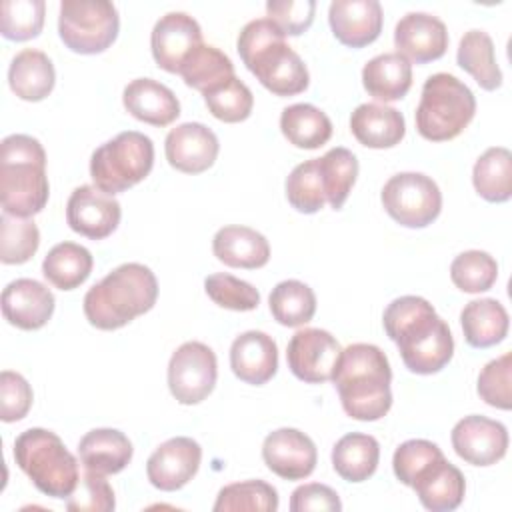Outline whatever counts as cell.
Returning a JSON list of instances; mask_svg holds the SVG:
<instances>
[{
    "instance_id": "7402d4cb",
    "label": "cell",
    "mask_w": 512,
    "mask_h": 512,
    "mask_svg": "<svg viewBox=\"0 0 512 512\" xmlns=\"http://www.w3.org/2000/svg\"><path fill=\"white\" fill-rule=\"evenodd\" d=\"M230 368L246 384H266L278 370L276 342L260 330H248L236 336L230 346Z\"/></svg>"
},
{
    "instance_id": "b9f144b4",
    "label": "cell",
    "mask_w": 512,
    "mask_h": 512,
    "mask_svg": "<svg viewBox=\"0 0 512 512\" xmlns=\"http://www.w3.org/2000/svg\"><path fill=\"white\" fill-rule=\"evenodd\" d=\"M208 112L228 124H236L246 120L252 114L254 96L250 88L236 76L228 78L226 82L214 86L212 90L202 94Z\"/></svg>"
},
{
    "instance_id": "4fadbf2b",
    "label": "cell",
    "mask_w": 512,
    "mask_h": 512,
    "mask_svg": "<svg viewBox=\"0 0 512 512\" xmlns=\"http://www.w3.org/2000/svg\"><path fill=\"white\" fill-rule=\"evenodd\" d=\"M454 452L472 466H492L506 456L508 430L502 422L486 416H464L450 434Z\"/></svg>"
},
{
    "instance_id": "7a4b0ae2",
    "label": "cell",
    "mask_w": 512,
    "mask_h": 512,
    "mask_svg": "<svg viewBox=\"0 0 512 512\" xmlns=\"http://www.w3.org/2000/svg\"><path fill=\"white\" fill-rule=\"evenodd\" d=\"M332 382L344 412L354 420H380L392 406L390 362L374 344L358 342L344 348Z\"/></svg>"
},
{
    "instance_id": "d4e9b609",
    "label": "cell",
    "mask_w": 512,
    "mask_h": 512,
    "mask_svg": "<svg viewBox=\"0 0 512 512\" xmlns=\"http://www.w3.org/2000/svg\"><path fill=\"white\" fill-rule=\"evenodd\" d=\"M350 130L362 146L384 150L400 144L406 134V122L396 108L378 102H366L352 112Z\"/></svg>"
},
{
    "instance_id": "bcb514c9",
    "label": "cell",
    "mask_w": 512,
    "mask_h": 512,
    "mask_svg": "<svg viewBox=\"0 0 512 512\" xmlns=\"http://www.w3.org/2000/svg\"><path fill=\"white\" fill-rule=\"evenodd\" d=\"M512 354L490 360L478 374V396L492 408H512Z\"/></svg>"
},
{
    "instance_id": "836d02e7",
    "label": "cell",
    "mask_w": 512,
    "mask_h": 512,
    "mask_svg": "<svg viewBox=\"0 0 512 512\" xmlns=\"http://www.w3.org/2000/svg\"><path fill=\"white\" fill-rule=\"evenodd\" d=\"M456 62L482 90H496L502 86V72L496 62L494 42L484 30L464 32L458 44Z\"/></svg>"
},
{
    "instance_id": "d6986e66",
    "label": "cell",
    "mask_w": 512,
    "mask_h": 512,
    "mask_svg": "<svg viewBox=\"0 0 512 512\" xmlns=\"http://www.w3.org/2000/svg\"><path fill=\"white\" fill-rule=\"evenodd\" d=\"M216 134L200 122H184L172 128L164 142L166 160L184 174L206 172L218 158Z\"/></svg>"
},
{
    "instance_id": "8992f818",
    "label": "cell",
    "mask_w": 512,
    "mask_h": 512,
    "mask_svg": "<svg viewBox=\"0 0 512 512\" xmlns=\"http://www.w3.org/2000/svg\"><path fill=\"white\" fill-rule=\"evenodd\" d=\"M14 460L32 484L50 498H68L80 482L78 462L58 434L28 428L14 440Z\"/></svg>"
},
{
    "instance_id": "277c9868",
    "label": "cell",
    "mask_w": 512,
    "mask_h": 512,
    "mask_svg": "<svg viewBox=\"0 0 512 512\" xmlns=\"http://www.w3.org/2000/svg\"><path fill=\"white\" fill-rule=\"evenodd\" d=\"M158 298L154 272L138 262H126L106 274L84 296V316L98 330H118L152 310Z\"/></svg>"
},
{
    "instance_id": "f1b7e54d",
    "label": "cell",
    "mask_w": 512,
    "mask_h": 512,
    "mask_svg": "<svg viewBox=\"0 0 512 512\" xmlns=\"http://www.w3.org/2000/svg\"><path fill=\"white\" fill-rule=\"evenodd\" d=\"M362 84L374 100H400L412 86V64L398 52L378 54L364 64Z\"/></svg>"
},
{
    "instance_id": "30bf717a",
    "label": "cell",
    "mask_w": 512,
    "mask_h": 512,
    "mask_svg": "<svg viewBox=\"0 0 512 512\" xmlns=\"http://www.w3.org/2000/svg\"><path fill=\"white\" fill-rule=\"evenodd\" d=\"M386 214L406 228H426L442 210L438 184L422 172H400L388 178L380 194Z\"/></svg>"
},
{
    "instance_id": "8d00e7d4",
    "label": "cell",
    "mask_w": 512,
    "mask_h": 512,
    "mask_svg": "<svg viewBox=\"0 0 512 512\" xmlns=\"http://www.w3.org/2000/svg\"><path fill=\"white\" fill-rule=\"evenodd\" d=\"M186 86L198 90L200 94L212 90L214 86L226 82L234 74L232 60L210 44H200L182 64L178 72Z\"/></svg>"
},
{
    "instance_id": "ab89813d",
    "label": "cell",
    "mask_w": 512,
    "mask_h": 512,
    "mask_svg": "<svg viewBox=\"0 0 512 512\" xmlns=\"http://www.w3.org/2000/svg\"><path fill=\"white\" fill-rule=\"evenodd\" d=\"M40 246V232L34 220L2 212L0 216V260L2 264H24Z\"/></svg>"
},
{
    "instance_id": "7dc6e473",
    "label": "cell",
    "mask_w": 512,
    "mask_h": 512,
    "mask_svg": "<svg viewBox=\"0 0 512 512\" xmlns=\"http://www.w3.org/2000/svg\"><path fill=\"white\" fill-rule=\"evenodd\" d=\"M116 506L114 490L104 474L86 470L78 488L66 498L70 512H110Z\"/></svg>"
},
{
    "instance_id": "e0dca14e",
    "label": "cell",
    "mask_w": 512,
    "mask_h": 512,
    "mask_svg": "<svg viewBox=\"0 0 512 512\" xmlns=\"http://www.w3.org/2000/svg\"><path fill=\"white\" fill-rule=\"evenodd\" d=\"M262 460L284 480L308 478L318 462V452L310 436L296 428H278L264 438Z\"/></svg>"
},
{
    "instance_id": "7c38bea8",
    "label": "cell",
    "mask_w": 512,
    "mask_h": 512,
    "mask_svg": "<svg viewBox=\"0 0 512 512\" xmlns=\"http://www.w3.org/2000/svg\"><path fill=\"white\" fill-rule=\"evenodd\" d=\"M340 354L342 346L330 332L322 328H302L290 338L286 360L298 380L322 384L332 380Z\"/></svg>"
},
{
    "instance_id": "816d5d0a",
    "label": "cell",
    "mask_w": 512,
    "mask_h": 512,
    "mask_svg": "<svg viewBox=\"0 0 512 512\" xmlns=\"http://www.w3.org/2000/svg\"><path fill=\"white\" fill-rule=\"evenodd\" d=\"M310 510H326V512H340L342 502L338 494L318 482L298 486L290 496V512H310Z\"/></svg>"
},
{
    "instance_id": "44dd1931",
    "label": "cell",
    "mask_w": 512,
    "mask_h": 512,
    "mask_svg": "<svg viewBox=\"0 0 512 512\" xmlns=\"http://www.w3.org/2000/svg\"><path fill=\"white\" fill-rule=\"evenodd\" d=\"M54 294L32 278L12 280L2 292V314L20 330H40L54 314Z\"/></svg>"
},
{
    "instance_id": "52a82bcc",
    "label": "cell",
    "mask_w": 512,
    "mask_h": 512,
    "mask_svg": "<svg viewBox=\"0 0 512 512\" xmlns=\"http://www.w3.org/2000/svg\"><path fill=\"white\" fill-rule=\"evenodd\" d=\"M476 98L472 90L448 72L426 78L416 108V130L430 142L454 140L472 122Z\"/></svg>"
},
{
    "instance_id": "484cf974",
    "label": "cell",
    "mask_w": 512,
    "mask_h": 512,
    "mask_svg": "<svg viewBox=\"0 0 512 512\" xmlns=\"http://www.w3.org/2000/svg\"><path fill=\"white\" fill-rule=\"evenodd\" d=\"M132 442L116 428H94L78 442V456L86 470L98 474H118L132 460Z\"/></svg>"
},
{
    "instance_id": "60d3db41",
    "label": "cell",
    "mask_w": 512,
    "mask_h": 512,
    "mask_svg": "<svg viewBox=\"0 0 512 512\" xmlns=\"http://www.w3.org/2000/svg\"><path fill=\"white\" fill-rule=\"evenodd\" d=\"M454 286L466 294H480L494 286L498 278L496 260L484 250H466L450 264Z\"/></svg>"
},
{
    "instance_id": "ffe728a7",
    "label": "cell",
    "mask_w": 512,
    "mask_h": 512,
    "mask_svg": "<svg viewBox=\"0 0 512 512\" xmlns=\"http://www.w3.org/2000/svg\"><path fill=\"white\" fill-rule=\"evenodd\" d=\"M328 22L340 44L362 48L380 36L384 14L378 0H334Z\"/></svg>"
},
{
    "instance_id": "83f0119b",
    "label": "cell",
    "mask_w": 512,
    "mask_h": 512,
    "mask_svg": "<svg viewBox=\"0 0 512 512\" xmlns=\"http://www.w3.org/2000/svg\"><path fill=\"white\" fill-rule=\"evenodd\" d=\"M56 82L54 64L42 50L24 48L20 50L8 68L10 90L26 102L44 100Z\"/></svg>"
},
{
    "instance_id": "5b68a950",
    "label": "cell",
    "mask_w": 512,
    "mask_h": 512,
    "mask_svg": "<svg viewBox=\"0 0 512 512\" xmlns=\"http://www.w3.org/2000/svg\"><path fill=\"white\" fill-rule=\"evenodd\" d=\"M50 184L46 152L28 134H10L0 144V202L6 214L30 218L46 206Z\"/></svg>"
},
{
    "instance_id": "1f68e13d",
    "label": "cell",
    "mask_w": 512,
    "mask_h": 512,
    "mask_svg": "<svg viewBox=\"0 0 512 512\" xmlns=\"http://www.w3.org/2000/svg\"><path fill=\"white\" fill-rule=\"evenodd\" d=\"M280 130L292 146L302 150H316L330 140L332 122L320 108L300 102L282 110Z\"/></svg>"
},
{
    "instance_id": "681fc988",
    "label": "cell",
    "mask_w": 512,
    "mask_h": 512,
    "mask_svg": "<svg viewBox=\"0 0 512 512\" xmlns=\"http://www.w3.org/2000/svg\"><path fill=\"white\" fill-rule=\"evenodd\" d=\"M316 2L314 0H270L266 2V14L272 24L284 36L304 34L314 20Z\"/></svg>"
},
{
    "instance_id": "ba28073f",
    "label": "cell",
    "mask_w": 512,
    "mask_h": 512,
    "mask_svg": "<svg viewBox=\"0 0 512 512\" xmlns=\"http://www.w3.org/2000/svg\"><path fill=\"white\" fill-rule=\"evenodd\" d=\"M152 166V140L142 132L126 130L92 152L90 176L96 188L114 196L142 182Z\"/></svg>"
},
{
    "instance_id": "4316f807",
    "label": "cell",
    "mask_w": 512,
    "mask_h": 512,
    "mask_svg": "<svg viewBox=\"0 0 512 512\" xmlns=\"http://www.w3.org/2000/svg\"><path fill=\"white\" fill-rule=\"evenodd\" d=\"M214 256L230 266L256 270L268 264L270 244L268 240L248 226H224L212 238Z\"/></svg>"
},
{
    "instance_id": "ee69618b",
    "label": "cell",
    "mask_w": 512,
    "mask_h": 512,
    "mask_svg": "<svg viewBox=\"0 0 512 512\" xmlns=\"http://www.w3.org/2000/svg\"><path fill=\"white\" fill-rule=\"evenodd\" d=\"M286 198L290 206L302 214H316L326 204V194L318 170V158H310L288 174Z\"/></svg>"
},
{
    "instance_id": "6da1fadb",
    "label": "cell",
    "mask_w": 512,
    "mask_h": 512,
    "mask_svg": "<svg viewBox=\"0 0 512 512\" xmlns=\"http://www.w3.org/2000/svg\"><path fill=\"white\" fill-rule=\"evenodd\" d=\"M382 324L410 372L436 374L452 360L454 338L450 326L426 298L400 296L392 300L384 310Z\"/></svg>"
},
{
    "instance_id": "d6a6232c",
    "label": "cell",
    "mask_w": 512,
    "mask_h": 512,
    "mask_svg": "<svg viewBox=\"0 0 512 512\" xmlns=\"http://www.w3.org/2000/svg\"><path fill=\"white\" fill-rule=\"evenodd\" d=\"M94 258L88 248L76 242H60L42 262L44 278L58 290H74L84 284L92 272Z\"/></svg>"
},
{
    "instance_id": "7bdbcfd3",
    "label": "cell",
    "mask_w": 512,
    "mask_h": 512,
    "mask_svg": "<svg viewBox=\"0 0 512 512\" xmlns=\"http://www.w3.org/2000/svg\"><path fill=\"white\" fill-rule=\"evenodd\" d=\"M44 14V0H6L0 6V32L6 40H32L42 32Z\"/></svg>"
},
{
    "instance_id": "e575fe53",
    "label": "cell",
    "mask_w": 512,
    "mask_h": 512,
    "mask_svg": "<svg viewBox=\"0 0 512 512\" xmlns=\"http://www.w3.org/2000/svg\"><path fill=\"white\" fill-rule=\"evenodd\" d=\"M472 184L488 202H506L512 196V154L504 146L488 148L472 168Z\"/></svg>"
},
{
    "instance_id": "cb8c5ba5",
    "label": "cell",
    "mask_w": 512,
    "mask_h": 512,
    "mask_svg": "<svg viewBox=\"0 0 512 512\" xmlns=\"http://www.w3.org/2000/svg\"><path fill=\"white\" fill-rule=\"evenodd\" d=\"M122 104L136 120L150 126H168L180 116L176 94L154 78H136L122 92Z\"/></svg>"
},
{
    "instance_id": "ac0fdd59",
    "label": "cell",
    "mask_w": 512,
    "mask_h": 512,
    "mask_svg": "<svg viewBox=\"0 0 512 512\" xmlns=\"http://www.w3.org/2000/svg\"><path fill=\"white\" fill-rule=\"evenodd\" d=\"M394 46L408 62L438 60L448 48L446 24L428 12H408L394 28Z\"/></svg>"
},
{
    "instance_id": "f907efd6",
    "label": "cell",
    "mask_w": 512,
    "mask_h": 512,
    "mask_svg": "<svg viewBox=\"0 0 512 512\" xmlns=\"http://www.w3.org/2000/svg\"><path fill=\"white\" fill-rule=\"evenodd\" d=\"M34 394L26 378L18 372L4 370L0 374V418L2 422H18L22 420L30 406Z\"/></svg>"
},
{
    "instance_id": "74e56055",
    "label": "cell",
    "mask_w": 512,
    "mask_h": 512,
    "mask_svg": "<svg viewBox=\"0 0 512 512\" xmlns=\"http://www.w3.org/2000/svg\"><path fill=\"white\" fill-rule=\"evenodd\" d=\"M318 170H320L326 202L334 210H340L358 176L356 156L348 148L336 146L328 150L322 158H318Z\"/></svg>"
},
{
    "instance_id": "d590c367",
    "label": "cell",
    "mask_w": 512,
    "mask_h": 512,
    "mask_svg": "<svg viewBox=\"0 0 512 512\" xmlns=\"http://www.w3.org/2000/svg\"><path fill=\"white\" fill-rule=\"evenodd\" d=\"M268 306L278 324L298 328L314 318L316 296L308 284L300 280H284L272 288Z\"/></svg>"
},
{
    "instance_id": "2e32d148",
    "label": "cell",
    "mask_w": 512,
    "mask_h": 512,
    "mask_svg": "<svg viewBox=\"0 0 512 512\" xmlns=\"http://www.w3.org/2000/svg\"><path fill=\"white\" fill-rule=\"evenodd\" d=\"M202 30L200 24L186 12H168L152 28L150 48L156 64L178 74L184 60L200 46Z\"/></svg>"
},
{
    "instance_id": "603a6c76",
    "label": "cell",
    "mask_w": 512,
    "mask_h": 512,
    "mask_svg": "<svg viewBox=\"0 0 512 512\" xmlns=\"http://www.w3.org/2000/svg\"><path fill=\"white\" fill-rule=\"evenodd\" d=\"M410 488L426 510L450 512L462 504L466 480L464 474L442 454L414 478Z\"/></svg>"
},
{
    "instance_id": "f6af8a7d",
    "label": "cell",
    "mask_w": 512,
    "mask_h": 512,
    "mask_svg": "<svg viewBox=\"0 0 512 512\" xmlns=\"http://www.w3.org/2000/svg\"><path fill=\"white\" fill-rule=\"evenodd\" d=\"M204 290L214 304L226 310L250 312L260 304V292L250 282L240 280L232 274H210L204 280Z\"/></svg>"
},
{
    "instance_id": "3957f363",
    "label": "cell",
    "mask_w": 512,
    "mask_h": 512,
    "mask_svg": "<svg viewBox=\"0 0 512 512\" xmlns=\"http://www.w3.org/2000/svg\"><path fill=\"white\" fill-rule=\"evenodd\" d=\"M238 54L258 82L276 96H296L310 84L302 58L268 18L250 20L238 34Z\"/></svg>"
},
{
    "instance_id": "5bb4252c",
    "label": "cell",
    "mask_w": 512,
    "mask_h": 512,
    "mask_svg": "<svg viewBox=\"0 0 512 512\" xmlns=\"http://www.w3.org/2000/svg\"><path fill=\"white\" fill-rule=\"evenodd\" d=\"M120 202L104 190L84 184L74 188L66 204L68 226L90 240H102L110 236L120 224Z\"/></svg>"
},
{
    "instance_id": "8fae6325",
    "label": "cell",
    "mask_w": 512,
    "mask_h": 512,
    "mask_svg": "<svg viewBox=\"0 0 512 512\" xmlns=\"http://www.w3.org/2000/svg\"><path fill=\"white\" fill-rule=\"evenodd\" d=\"M218 378L216 354L202 342H184L174 350L168 362L170 394L184 406L206 400Z\"/></svg>"
},
{
    "instance_id": "f546056e",
    "label": "cell",
    "mask_w": 512,
    "mask_h": 512,
    "mask_svg": "<svg viewBox=\"0 0 512 512\" xmlns=\"http://www.w3.org/2000/svg\"><path fill=\"white\" fill-rule=\"evenodd\" d=\"M460 324L472 348H490L506 338L510 320L506 308L496 298H480L462 308Z\"/></svg>"
},
{
    "instance_id": "f35d334b",
    "label": "cell",
    "mask_w": 512,
    "mask_h": 512,
    "mask_svg": "<svg viewBox=\"0 0 512 512\" xmlns=\"http://www.w3.org/2000/svg\"><path fill=\"white\" fill-rule=\"evenodd\" d=\"M214 512H276L278 492L264 480H244L224 486L214 502Z\"/></svg>"
},
{
    "instance_id": "4dcf8cb0",
    "label": "cell",
    "mask_w": 512,
    "mask_h": 512,
    "mask_svg": "<svg viewBox=\"0 0 512 512\" xmlns=\"http://www.w3.org/2000/svg\"><path fill=\"white\" fill-rule=\"evenodd\" d=\"M380 460V444L374 436L350 432L342 436L332 448V468L346 482L368 480Z\"/></svg>"
},
{
    "instance_id": "9c48e42d",
    "label": "cell",
    "mask_w": 512,
    "mask_h": 512,
    "mask_svg": "<svg viewBox=\"0 0 512 512\" xmlns=\"http://www.w3.org/2000/svg\"><path fill=\"white\" fill-rule=\"evenodd\" d=\"M118 10L108 0H62L58 34L64 46L76 54H100L118 36Z\"/></svg>"
},
{
    "instance_id": "9a60e30c",
    "label": "cell",
    "mask_w": 512,
    "mask_h": 512,
    "mask_svg": "<svg viewBox=\"0 0 512 512\" xmlns=\"http://www.w3.org/2000/svg\"><path fill=\"white\" fill-rule=\"evenodd\" d=\"M202 462V448L188 436H176L162 442L146 462V476L150 484L162 492L184 488L198 472Z\"/></svg>"
},
{
    "instance_id": "c3c4849f",
    "label": "cell",
    "mask_w": 512,
    "mask_h": 512,
    "mask_svg": "<svg viewBox=\"0 0 512 512\" xmlns=\"http://www.w3.org/2000/svg\"><path fill=\"white\" fill-rule=\"evenodd\" d=\"M442 456V450L430 442V440H422V438H414V440H406L402 442L392 458V468H394V476L404 484V486H412L414 478L436 458Z\"/></svg>"
}]
</instances>
